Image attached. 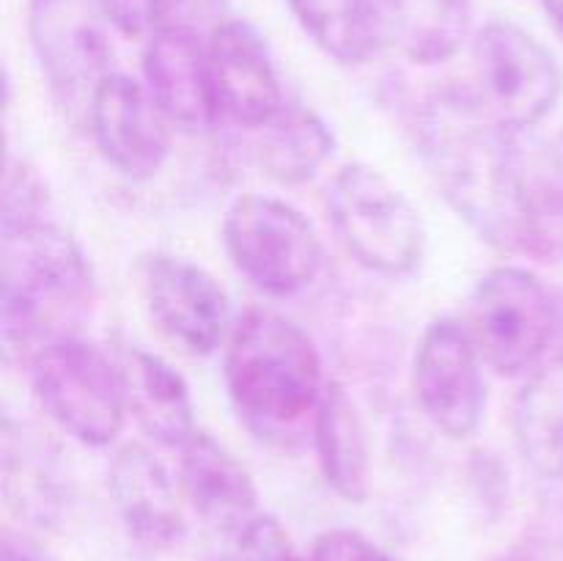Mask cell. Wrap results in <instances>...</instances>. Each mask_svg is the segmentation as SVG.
Returning <instances> with one entry per match:
<instances>
[{"mask_svg": "<svg viewBox=\"0 0 563 561\" xmlns=\"http://www.w3.org/2000/svg\"><path fill=\"white\" fill-rule=\"evenodd\" d=\"M427 168L445 201L500 251L515 253L522 143L500 127L478 97L443 88L427 99L418 119Z\"/></svg>", "mask_w": 563, "mask_h": 561, "instance_id": "1", "label": "cell"}, {"mask_svg": "<svg viewBox=\"0 0 563 561\" xmlns=\"http://www.w3.org/2000/svg\"><path fill=\"white\" fill-rule=\"evenodd\" d=\"M93 300L91 267L71 234L44 215L3 229V352L25 358L71 324Z\"/></svg>", "mask_w": 563, "mask_h": 561, "instance_id": "2", "label": "cell"}, {"mask_svg": "<svg viewBox=\"0 0 563 561\" xmlns=\"http://www.w3.org/2000/svg\"><path fill=\"white\" fill-rule=\"evenodd\" d=\"M225 388L251 421L289 427L317 413L322 358L311 336L280 314L251 308L225 344Z\"/></svg>", "mask_w": 563, "mask_h": 561, "instance_id": "3", "label": "cell"}, {"mask_svg": "<svg viewBox=\"0 0 563 561\" xmlns=\"http://www.w3.org/2000/svg\"><path fill=\"white\" fill-rule=\"evenodd\" d=\"M328 209L341 245L357 264L379 275L416 273L427 231L410 198L366 163H350L328 187Z\"/></svg>", "mask_w": 563, "mask_h": 561, "instance_id": "4", "label": "cell"}, {"mask_svg": "<svg viewBox=\"0 0 563 561\" xmlns=\"http://www.w3.org/2000/svg\"><path fill=\"white\" fill-rule=\"evenodd\" d=\"M33 394L49 418L77 443L104 449L126 421V396L119 363L99 346L60 336L27 361Z\"/></svg>", "mask_w": 563, "mask_h": 561, "instance_id": "5", "label": "cell"}, {"mask_svg": "<svg viewBox=\"0 0 563 561\" xmlns=\"http://www.w3.org/2000/svg\"><path fill=\"white\" fill-rule=\"evenodd\" d=\"M559 333L561 308L537 273L504 264L478 280L471 300V336L498 374L533 377Z\"/></svg>", "mask_w": 563, "mask_h": 561, "instance_id": "6", "label": "cell"}, {"mask_svg": "<svg viewBox=\"0 0 563 561\" xmlns=\"http://www.w3.org/2000/svg\"><path fill=\"white\" fill-rule=\"evenodd\" d=\"M231 264L269 297H291L317 280L322 242L311 220L273 196H240L223 218Z\"/></svg>", "mask_w": 563, "mask_h": 561, "instance_id": "7", "label": "cell"}, {"mask_svg": "<svg viewBox=\"0 0 563 561\" xmlns=\"http://www.w3.org/2000/svg\"><path fill=\"white\" fill-rule=\"evenodd\" d=\"M478 102L500 127H537L559 102L563 75L548 47L515 22H487L473 38Z\"/></svg>", "mask_w": 563, "mask_h": 561, "instance_id": "8", "label": "cell"}, {"mask_svg": "<svg viewBox=\"0 0 563 561\" xmlns=\"http://www.w3.org/2000/svg\"><path fill=\"white\" fill-rule=\"evenodd\" d=\"M482 352L471 330L454 319H438L423 330L412 363V385L423 416L443 435L465 440L482 427L487 383Z\"/></svg>", "mask_w": 563, "mask_h": 561, "instance_id": "9", "label": "cell"}, {"mask_svg": "<svg viewBox=\"0 0 563 561\" xmlns=\"http://www.w3.org/2000/svg\"><path fill=\"white\" fill-rule=\"evenodd\" d=\"M104 20L99 0H27L33 53L60 102H91L110 72Z\"/></svg>", "mask_w": 563, "mask_h": 561, "instance_id": "10", "label": "cell"}, {"mask_svg": "<svg viewBox=\"0 0 563 561\" xmlns=\"http://www.w3.org/2000/svg\"><path fill=\"white\" fill-rule=\"evenodd\" d=\"M93 141L115 170L148 179L170 154V121L146 86L121 72H108L88 102Z\"/></svg>", "mask_w": 563, "mask_h": 561, "instance_id": "11", "label": "cell"}, {"mask_svg": "<svg viewBox=\"0 0 563 561\" xmlns=\"http://www.w3.org/2000/svg\"><path fill=\"white\" fill-rule=\"evenodd\" d=\"M218 113L247 130H262L284 110L269 44L245 20H220L207 38Z\"/></svg>", "mask_w": 563, "mask_h": 561, "instance_id": "12", "label": "cell"}, {"mask_svg": "<svg viewBox=\"0 0 563 561\" xmlns=\"http://www.w3.org/2000/svg\"><path fill=\"white\" fill-rule=\"evenodd\" d=\"M146 300L159 328L192 355H212L231 336L223 286L181 256H154L146 267Z\"/></svg>", "mask_w": 563, "mask_h": 561, "instance_id": "13", "label": "cell"}, {"mask_svg": "<svg viewBox=\"0 0 563 561\" xmlns=\"http://www.w3.org/2000/svg\"><path fill=\"white\" fill-rule=\"evenodd\" d=\"M146 88L170 124L181 130H207L220 119L209 75L207 42L190 25L152 33L143 50Z\"/></svg>", "mask_w": 563, "mask_h": 561, "instance_id": "14", "label": "cell"}, {"mask_svg": "<svg viewBox=\"0 0 563 561\" xmlns=\"http://www.w3.org/2000/svg\"><path fill=\"white\" fill-rule=\"evenodd\" d=\"M108 487L126 534L137 544L165 550L185 537V493L148 449L126 443L115 451Z\"/></svg>", "mask_w": 563, "mask_h": 561, "instance_id": "15", "label": "cell"}, {"mask_svg": "<svg viewBox=\"0 0 563 561\" xmlns=\"http://www.w3.org/2000/svg\"><path fill=\"white\" fill-rule=\"evenodd\" d=\"M179 451L185 501L209 528L236 537L258 515V490L251 471L201 429Z\"/></svg>", "mask_w": 563, "mask_h": 561, "instance_id": "16", "label": "cell"}, {"mask_svg": "<svg viewBox=\"0 0 563 561\" xmlns=\"http://www.w3.org/2000/svg\"><path fill=\"white\" fill-rule=\"evenodd\" d=\"M115 363L124 383L126 410L137 427L159 446L181 449L198 432L185 377L165 358L143 346H126Z\"/></svg>", "mask_w": 563, "mask_h": 561, "instance_id": "17", "label": "cell"}, {"mask_svg": "<svg viewBox=\"0 0 563 561\" xmlns=\"http://www.w3.org/2000/svg\"><path fill=\"white\" fill-rule=\"evenodd\" d=\"M313 443L328 487L350 504H363L372 490V443L363 413L341 383L324 385L313 413Z\"/></svg>", "mask_w": 563, "mask_h": 561, "instance_id": "18", "label": "cell"}, {"mask_svg": "<svg viewBox=\"0 0 563 561\" xmlns=\"http://www.w3.org/2000/svg\"><path fill=\"white\" fill-rule=\"evenodd\" d=\"M385 36L416 64L454 58L473 31L471 0H377Z\"/></svg>", "mask_w": 563, "mask_h": 561, "instance_id": "19", "label": "cell"}, {"mask_svg": "<svg viewBox=\"0 0 563 561\" xmlns=\"http://www.w3.org/2000/svg\"><path fill=\"white\" fill-rule=\"evenodd\" d=\"M515 253L563 262V163L542 152H522Z\"/></svg>", "mask_w": 563, "mask_h": 561, "instance_id": "20", "label": "cell"}, {"mask_svg": "<svg viewBox=\"0 0 563 561\" xmlns=\"http://www.w3.org/2000/svg\"><path fill=\"white\" fill-rule=\"evenodd\" d=\"M302 31L341 64H366L385 36L377 0H289Z\"/></svg>", "mask_w": 563, "mask_h": 561, "instance_id": "21", "label": "cell"}, {"mask_svg": "<svg viewBox=\"0 0 563 561\" xmlns=\"http://www.w3.org/2000/svg\"><path fill=\"white\" fill-rule=\"evenodd\" d=\"M335 148L330 127L306 108H286L262 127L258 163L273 179L300 185L317 176Z\"/></svg>", "mask_w": 563, "mask_h": 561, "instance_id": "22", "label": "cell"}, {"mask_svg": "<svg viewBox=\"0 0 563 561\" xmlns=\"http://www.w3.org/2000/svg\"><path fill=\"white\" fill-rule=\"evenodd\" d=\"M515 432L522 457L563 482V361L528 377L515 402Z\"/></svg>", "mask_w": 563, "mask_h": 561, "instance_id": "23", "label": "cell"}, {"mask_svg": "<svg viewBox=\"0 0 563 561\" xmlns=\"http://www.w3.org/2000/svg\"><path fill=\"white\" fill-rule=\"evenodd\" d=\"M38 440L14 435L11 424L3 440V490L9 509L31 526H49L64 509V482Z\"/></svg>", "mask_w": 563, "mask_h": 561, "instance_id": "24", "label": "cell"}, {"mask_svg": "<svg viewBox=\"0 0 563 561\" xmlns=\"http://www.w3.org/2000/svg\"><path fill=\"white\" fill-rule=\"evenodd\" d=\"M110 25L124 36H152L163 28L190 25V0H99Z\"/></svg>", "mask_w": 563, "mask_h": 561, "instance_id": "25", "label": "cell"}, {"mask_svg": "<svg viewBox=\"0 0 563 561\" xmlns=\"http://www.w3.org/2000/svg\"><path fill=\"white\" fill-rule=\"evenodd\" d=\"M229 561H311L300 553L291 534L273 515H256L231 537Z\"/></svg>", "mask_w": 563, "mask_h": 561, "instance_id": "26", "label": "cell"}, {"mask_svg": "<svg viewBox=\"0 0 563 561\" xmlns=\"http://www.w3.org/2000/svg\"><path fill=\"white\" fill-rule=\"evenodd\" d=\"M311 561H394L377 542L350 528H333L319 534L313 542Z\"/></svg>", "mask_w": 563, "mask_h": 561, "instance_id": "27", "label": "cell"}, {"mask_svg": "<svg viewBox=\"0 0 563 561\" xmlns=\"http://www.w3.org/2000/svg\"><path fill=\"white\" fill-rule=\"evenodd\" d=\"M0 561H55L42 544L22 531L3 534V559Z\"/></svg>", "mask_w": 563, "mask_h": 561, "instance_id": "28", "label": "cell"}, {"mask_svg": "<svg viewBox=\"0 0 563 561\" xmlns=\"http://www.w3.org/2000/svg\"><path fill=\"white\" fill-rule=\"evenodd\" d=\"M542 9H544V14L550 16V22H553L555 31L563 36V0H542Z\"/></svg>", "mask_w": 563, "mask_h": 561, "instance_id": "29", "label": "cell"}, {"mask_svg": "<svg viewBox=\"0 0 563 561\" xmlns=\"http://www.w3.org/2000/svg\"><path fill=\"white\" fill-rule=\"evenodd\" d=\"M561 361H563V311H561Z\"/></svg>", "mask_w": 563, "mask_h": 561, "instance_id": "30", "label": "cell"}]
</instances>
